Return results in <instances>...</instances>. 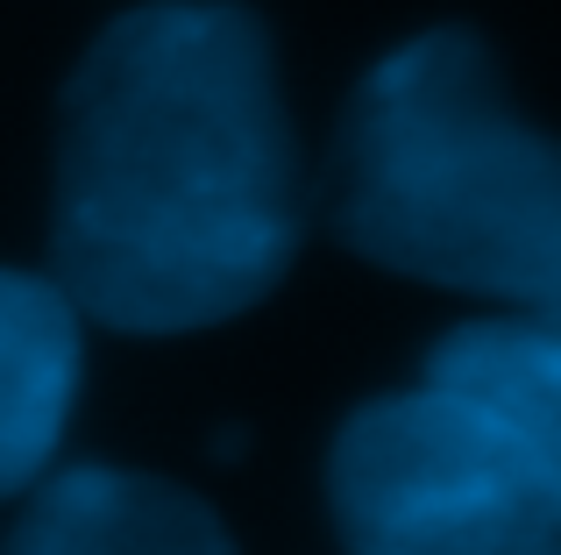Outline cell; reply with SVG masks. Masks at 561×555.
<instances>
[{"label":"cell","instance_id":"cell-3","mask_svg":"<svg viewBox=\"0 0 561 555\" xmlns=\"http://www.w3.org/2000/svg\"><path fill=\"white\" fill-rule=\"evenodd\" d=\"M328 499L348 555H561V449L434 385L348 420Z\"/></svg>","mask_w":561,"mask_h":555},{"label":"cell","instance_id":"cell-6","mask_svg":"<svg viewBox=\"0 0 561 555\" xmlns=\"http://www.w3.org/2000/svg\"><path fill=\"white\" fill-rule=\"evenodd\" d=\"M426 385L477 406L483 420L561 449V342L548 314L526 320H469L426 356Z\"/></svg>","mask_w":561,"mask_h":555},{"label":"cell","instance_id":"cell-5","mask_svg":"<svg viewBox=\"0 0 561 555\" xmlns=\"http://www.w3.org/2000/svg\"><path fill=\"white\" fill-rule=\"evenodd\" d=\"M71 392H79V306L50 278L0 271V499L50 471Z\"/></svg>","mask_w":561,"mask_h":555},{"label":"cell","instance_id":"cell-2","mask_svg":"<svg viewBox=\"0 0 561 555\" xmlns=\"http://www.w3.org/2000/svg\"><path fill=\"white\" fill-rule=\"evenodd\" d=\"M328 222L356 257L455 292L561 299V171L462 29L391 50L348 100L328 165Z\"/></svg>","mask_w":561,"mask_h":555},{"label":"cell","instance_id":"cell-4","mask_svg":"<svg viewBox=\"0 0 561 555\" xmlns=\"http://www.w3.org/2000/svg\"><path fill=\"white\" fill-rule=\"evenodd\" d=\"M8 555H234L192 491L136 471H65L28 499Z\"/></svg>","mask_w":561,"mask_h":555},{"label":"cell","instance_id":"cell-1","mask_svg":"<svg viewBox=\"0 0 561 555\" xmlns=\"http://www.w3.org/2000/svg\"><path fill=\"white\" fill-rule=\"evenodd\" d=\"M299 150L271 36L228 0L136 8L57 114V292L128 335L234 320L299 257Z\"/></svg>","mask_w":561,"mask_h":555}]
</instances>
